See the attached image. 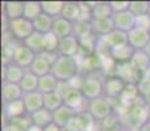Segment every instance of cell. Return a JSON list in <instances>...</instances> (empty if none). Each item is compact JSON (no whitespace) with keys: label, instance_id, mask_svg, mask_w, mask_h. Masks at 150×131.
Returning a JSON list of instances; mask_svg holds the SVG:
<instances>
[{"label":"cell","instance_id":"6da1fadb","mask_svg":"<svg viewBox=\"0 0 150 131\" xmlns=\"http://www.w3.org/2000/svg\"><path fill=\"white\" fill-rule=\"evenodd\" d=\"M51 74L59 81L63 83H68L73 77H76L80 74V64L77 58L64 57V55H59L55 63L52 64Z\"/></svg>","mask_w":150,"mask_h":131},{"label":"cell","instance_id":"7dc6e473","mask_svg":"<svg viewBox=\"0 0 150 131\" xmlns=\"http://www.w3.org/2000/svg\"><path fill=\"white\" fill-rule=\"evenodd\" d=\"M146 74H149V75H150V69H149V71H148V72H146Z\"/></svg>","mask_w":150,"mask_h":131},{"label":"cell","instance_id":"8d00e7d4","mask_svg":"<svg viewBox=\"0 0 150 131\" xmlns=\"http://www.w3.org/2000/svg\"><path fill=\"white\" fill-rule=\"evenodd\" d=\"M149 9H150V1H145V0H134V1H131V11L134 16H141V14H146L149 13Z\"/></svg>","mask_w":150,"mask_h":131},{"label":"cell","instance_id":"5bb4252c","mask_svg":"<svg viewBox=\"0 0 150 131\" xmlns=\"http://www.w3.org/2000/svg\"><path fill=\"white\" fill-rule=\"evenodd\" d=\"M138 100H142L140 89H138V84H127L125 89L119 98L120 105L124 107H131L136 104H140Z\"/></svg>","mask_w":150,"mask_h":131},{"label":"cell","instance_id":"ab89813d","mask_svg":"<svg viewBox=\"0 0 150 131\" xmlns=\"http://www.w3.org/2000/svg\"><path fill=\"white\" fill-rule=\"evenodd\" d=\"M45 131H62V129H60L57 125H55V123H51V125H48L46 129H43Z\"/></svg>","mask_w":150,"mask_h":131},{"label":"cell","instance_id":"7c38bea8","mask_svg":"<svg viewBox=\"0 0 150 131\" xmlns=\"http://www.w3.org/2000/svg\"><path fill=\"white\" fill-rule=\"evenodd\" d=\"M150 42V31L140 28L132 29L128 33V43L134 50H145V47Z\"/></svg>","mask_w":150,"mask_h":131},{"label":"cell","instance_id":"ba28073f","mask_svg":"<svg viewBox=\"0 0 150 131\" xmlns=\"http://www.w3.org/2000/svg\"><path fill=\"white\" fill-rule=\"evenodd\" d=\"M125 87H127V83L122 80L120 77L115 76V75L106 76L105 77V97H107L111 101L112 100L119 101Z\"/></svg>","mask_w":150,"mask_h":131},{"label":"cell","instance_id":"836d02e7","mask_svg":"<svg viewBox=\"0 0 150 131\" xmlns=\"http://www.w3.org/2000/svg\"><path fill=\"white\" fill-rule=\"evenodd\" d=\"M73 36L77 37L80 41L89 38L93 36V29H91V21H77L73 24Z\"/></svg>","mask_w":150,"mask_h":131},{"label":"cell","instance_id":"4316f807","mask_svg":"<svg viewBox=\"0 0 150 131\" xmlns=\"http://www.w3.org/2000/svg\"><path fill=\"white\" fill-rule=\"evenodd\" d=\"M54 20H55L54 17L48 16V14H46V13H42L41 16H38L33 21L34 30L38 31V33H42V34L50 33V31H52Z\"/></svg>","mask_w":150,"mask_h":131},{"label":"cell","instance_id":"f35d334b","mask_svg":"<svg viewBox=\"0 0 150 131\" xmlns=\"http://www.w3.org/2000/svg\"><path fill=\"white\" fill-rule=\"evenodd\" d=\"M136 28L144 29V30L150 31V14H141L136 17Z\"/></svg>","mask_w":150,"mask_h":131},{"label":"cell","instance_id":"e575fe53","mask_svg":"<svg viewBox=\"0 0 150 131\" xmlns=\"http://www.w3.org/2000/svg\"><path fill=\"white\" fill-rule=\"evenodd\" d=\"M43 38H45V34L34 31L29 38L24 41V43L31 51L35 52V54H42L43 52Z\"/></svg>","mask_w":150,"mask_h":131},{"label":"cell","instance_id":"d4e9b609","mask_svg":"<svg viewBox=\"0 0 150 131\" xmlns=\"http://www.w3.org/2000/svg\"><path fill=\"white\" fill-rule=\"evenodd\" d=\"M91 17L93 20H105L114 17V11L110 5V1H97L91 9Z\"/></svg>","mask_w":150,"mask_h":131},{"label":"cell","instance_id":"52a82bcc","mask_svg":"<svg viewBox=\"0 0 150 131\" xmlns=\"http://www.w3.org/2000/svg\"><path fill=\"white\" fill-rule=\"evenodd\" d=\"M114 75L124 80L127 84H138L142 79V74L132 64V62L116 63Z\"/></svg>","mask_w":150,"mask_h":131},{"label":"cell","instance_id":"d6986e66","mask_svg":"<svg viewBox=\"0 0 150 131\" xmlns=\"http://www.w3.org/2000/svg\"><path fill=\"white\" fill-rule=\"evenodd\" d=\"M3 7H4V16L7 17L9 21L24 17L25 1H20V0H9V1L3 3Z\"/></svg>","mask_w":150,"mask_h":131},{"label":"cell","instance_id":"603a6c76","mask_svg":"<svg viewBox=\"0 0 150 131\" xmlns=\"http://www.w3.org/2000/svg\"><path fill=\"white\" fill-rule=\"evenodd\" d=\"M52 33L56 37H59L60 39L69 37L73 34V24L68 20L63 19L62 16L56 17L54 20V26H52Z\"/></svg>","mask_w":150,"mask_h":131},{"label":"cell","instance_id":"2e32d148","mask_svg":"<svg viewBox=\"0 0 150 131\" xmlns=\"http://www.w3.org/2000/svg\"><path fill=\"white\" fill-rule=\"evenodd\" d=\"M26 69L17 66L16 63H11L8 66H3V81H7L11 84H18L24 79Z\"/></svg>","mask_w":150,"mask_h":131},{"label":"cell","instance_id":"f546056e","mask_svg":"<svg viewBox=\"0 0 150 131\" xmlns=\"http://www.w3.org/2000/svg\"><path fill=\"white\" fill-rule=\"evenodd\" d=\"M42 4V11L43 13L48 14V16L54 17H60L63 12V8H64V1L62 0H46V1H41Z\"/></svg>","mask_w":150,"mask_h":131},{"label":"cell","instance_id":"c3c4849f","mask_svg":"<svg viewBox=\"0 0 150 131\" xmlns=\"http://www.w3.org/2000/svg\"><path fill=\"white\" fill-rule=\"evenodd\" d=\"M149 14H150V9H149Z\"/></svg>","mask_w":150,"mask_h":131},{"label":"cell","instance_id":"f6af8a7d","mask_svg":"<svg viewBox=\"0 0 150 131\" xmlns=\"http://www.w3.org/2000/svg\"><path fill=\"white\" fill-rule=\"evenodd\" d=\"M62 131H74V130L69 129V127H64V129H62Z\"/></svg>","mask_w":150,"mask_h":131},{"label":"cell","instance_id":"1f68e13d","mask_svg":"<svg viewBox=\"0 0 150 131\" xmlns=\"http://www.w3.org/2000/svg\"><path fill=\"white\" fill-rule=\"evenodd\" d=\"M64 105V98L59 92H52L45 94V109L50 110V112H56L57 109Z\"/></svg>","mask_w":150,"mask_h":131},{"label":"cell","instance_id":"277c9868","mask_svg":"<svg viewBox=\"0 0 150 131\" xmlns=\"http://www.w3.org/2000/svg\"><path fill=\"white\" fill-rule=\"evenodd\" d=\"M8 31L11 33V36L13 37L14 41H17V42H24V41L29 38L35 30H34L33 21H29L25 17H21V19L9 21Z\"/></svg>","mask_w":150,"mask_h":131},{"label":"cell","instance_id":"484cf974","mask_svg":"<svg viewBox=\"0 0 150 131\" xmlns=\"http://www.w3.org/2000/svg\"><path fill=\"white\" fill-rule=\"evenodd\" d=\"M30 117H31V122H33V125L42 127V129H46L48 125L54 123L52 112H50V110L45 109V107H43V109H41V110H38V112L33 113Z\"/></svg>","mask_w":150,"mask_h":131},{"label":"cell","instance_id":"9a60e30c","mask_svg":"<svg viewBox=\"0 0 150 131\" xmlns=\"http://www.w3.org/2000/svg\"><path fill=\"white\" fill-rule=\"evenodd\" d=\"M134 49L132 47L129 43H124V45H119L116 47L108 50V55L111 59H114L116 63H127L131 62L134 54Z\"/></svg>","mask_w":150,"mask_h":131},{"label":"cell","instance_id":"ffe728a7","mask_svg":"<svg viewBox=\"0 0 150 131\" xmlns=\"http://www.w3.org/2000/svg\"><path fill=\"white\" fill-rule=\"evenodd\" d=\"M91 29H93V34L97 38H102V37L108 36L110 33L115 30L114 19H105V20H91Z\"/></svg>","mask_w":150,"mask_h":131},{"label":"cell","instance_id":"cb8c5ba5","mask_svg":"<svg viewBox=\"0 0 150 131\" xmlns=\"http://www.w3.org/2000/svg\"><path fill=\"white\" fill-rule=\"evenodd\" d=\"M25 114H26V109H25V104L22 101V98L21 100L13 101V102L4 104V115L7 121L22 117Z\"/></svg>","mask_w":150,"mask_h":131},{"label":"cell","instance_id":"5b68a950","mask_svg":"<svg viewBox=\"0 0 150 131\" xmlns=\"http://www.w3.org/2000/svg\"><path fill=\"white\" fill-rule=\"evenodd\" d=\"M57 58H59V54H48V52L37 54L33 64H31V67L29 69H30L33 74H35L38 77H42V76H45V75L51 74L52 64Z\"/></svg>","mask_w":150,"mask_h":131},{"label":"cell","instance_id":"8992f818","mask_svg":"<svg viewBox=\"0 0 150 131\" xmlns=\"http://www.w3.org/2000/svg\"><path fill=\"white\" fill-rule=\"evenodd\" d=\"M63 98H64L65 106L71 107V109L74 110L77 114L88 110L89 101L86 100L85 96L82 94L81 89H76V88H71V87H69V89L64 93Z\"/></svg>","mask_w":150,"mask_h":131},{"label":"cell","instance_id":"b9f144b4","mask_svg":"<svg viewBox=\"0 0 150 131\" xmlns=\"http://www.w3.org/2000/svg\"><path fill=\"white\" fill-rule=\"evenodd\" d=\"M142 101H144V102H145L146 105H148V106L150 107V92L148 93V94H145V96H144V97H142Z\"/></svg>","mask_w":150,"mask_h":131},{"label":"cell","instance_id":"e0dca14e","mask_svg":"<svg viewBox=\"0 0 150 131\" xmlns=\"http://www.w3.org/2000/svg\"><path fill=\"white\" fill-rule=\"evenodd\" d=\"M24 91L21 89V87L18 84H11L7 81H3L1 85V98L3 102L8 104V102H13V101L21 100L24 97Z\"/></svg>","mask_w":150,"mask_h":131},{"label":"cell","instance_id":"8fae6325","mask_svg":"<svg viewBox=\"0 0 150 131\" xmlns=\"http://www.w3.org/2000/svg\"><path fill=\"white\" fill-rule=\"evenodd\" d=\"M114 24L115 29L128 34L132 29L136 28V16L131 12V11H125L122 13H115L114 14Z\"/></svg>","mask_w":150,"mask_h":131},{"label":"cell","instance_id":"74e56055","mask_svg":"<svg viewBox=\"0 0 150 131\" xmlns=\"http://www.w3.org/2000/svg\"><path fill=\"white\" fill-rule=\"evenodd\" d=\"M110 5H111L112 11H114V14L115 13H122V12H125V11H129L131 8V1L128 0H112L110 1Z\"/></svg>","mask_w":150,"mask_h":131},{"label":"cell","instance_id":"ee69618b","mask_svg":"<svg viewBox=\"0 0 150 131\" xmlns=\"http://www.w3.org/2000/svg\"><path fill=\"white\" fill-rule=\"evenodd\" d=\"M103 131H124L123 127H116V129H110V130H103Z\"/></svg>","mask_w":150,"mask_h":131},{"label":"cell","instance_id":"7402d4cb","mask_svg":"<svg viewBox=\"0 0 150 131\" xmlns=\"http://www.w3.org/2000/svg\"><path fill=\"white\" fill-rule=\"evenodd\" d=\"M76 114H77V113L74 112V110H72L71 107L63 105L60 109H57L56 112L52 113V115H54V123L57 125L60 129H64V127L68 126L69 122L73 119V117Z\"/></svg>","mask_w":150,"mask_h":131},{"label":"cell","instance_id":"3957f363","mask_svg":"<svg viewBox=\"0 0 150 131\" xmlns=\"http://www.w3.org/2000/svg\"><path fill=\"white\" fill-rule=\"evenodd\" d=\"M86 112L90 113L97 122L102 123L115 113V106L112 105V101L108 100L107 97H100L97 100L89 101Z\"/></svg>","mask_w":150,"mask_h":131},{"label":"cell","instance_id":"7a4b0ae2","mask_svg":"<svg viewBox=\"0 0 150 131\" xmlns=\"http://www.w3.org/2000/svg\"><path fill=\"white\" fill-rule=\"evenodd\" d=\"M81 92L88 101L105 97V79L97 72H89L83 76Z\"/></svg>","mask_w":150,"mask_h":131},{"label":"cell","instance_id":"9c48e42d","mask_svg":"<svg viewBox=\"0 0 150 131\" xmlns=\"http://www.w3.org/2000/svg\"><path fill=\"white\" fill-rule=\"evenodd\" d=\"M35 52L31 51L24 42H17L16 49H14L13 63H16L17 66L22 67L25 69H29L33 64L34 59H35Z\"/></svg>","mask_w":150,"mask_h":131},{"label":"cell","instance_id":"44dd1931","mask_svg":"<svg viewBox=\"0 0 150 131\" xmlns=\"http://www.w3.org/2000/svg\"><path fill=\"white\" fill-rule=\"evenodd\" d=\"M62 17L71 21L72 24L80 21L81 20V5H80V1H72V0L64 1Z\"/></svg>","mask_w":150,"mask_h":131},{"label":"cell","instance_id":"d6a6232c","mask_svg":"<svg viewBox=\"0 0 150 131\" xmlns=\"http://www.w3.org/2000/svg\"><path fill=\"white\" fill-rule=\"evenodd\" d=\"M43 13L41 1H34V0H28L25 1V9H24V17L29 21H34L38 16Z\"/></svg>","mask_w":150,"mask_h":131},{"label":"cell","instance_id":"f1b7e54d","mask_svg":"<svg viewBox=\"0 0 150 131\" xmlns=\"http://www.w3.org/2000/svg\"><path fill=\"white\" fill-rule=\"evenodd\" d=\"M38 85H39V77L35 74H33L30 69H26L24 79L20 83V87L24 91V93H31L38 91Z\"/></svg>","mask_w":150,"mask_h":131},{"label":"cell","instance_id":"4dcf8cb0","mask_svg":"<svg viewBox=\"0 0 150 131\" xmlns=\"http://www.w3.org/2000/svg\"><path fill=\"white\" fill-rule=\"evenodd\" d=\"M132 64H133L141 74H146V72L150 69V59L146 55V52L144 50H137L134 51L133 58H132Z\"/></svg>","mask_w":150,"mask_h":131},{"label":"cell","instance_id":"d590c367","mask_svg":"<svg viewBox=\"0 0 150 131\" xmlns=\"http://www.w3.org/2000/svg\"><path fill=\"white\" fill-rule=\"evenodd\" d=\"M59 43H60V38L55 36L52 31L45 34V38H43V52L59 54Z\"/></svg>","mask_w":150,"mask_h":131},{"label":"cell","instance_id":"4fadbf2b","mask_svg":"<svg viewBox=\"0 0 150 131\" xmlns=\"http://www.w3.org/2000/svg\"><path fill=\"white\" fill-rule=\"evenodd\" d=\"M22 101L25 104V109H26V114L31 115L33 113L38 112L45 107V94H42L39 91L25 93Z\"/></svg>","mask_w":150,"mask_h":131},{"label":"cell","instance_id":"30bf717a","mask_svg":"<svg viewBox=\"0 0 150 131\" xmlns=\"http://www.w3.org/2000/svg\"><path fill=\"white\" fill-rule=\"evenodd\" d=\"M81 51V43L77 37L73 34L69 37L60 39L59 43V55H64V57H71V58H77Z\"/></svg>","mask_w":150,"mask_h":131},{"label":"cell","instance_id":"60d3db41","mask_svg":"<svg viewBox=\"0 0 150 131\" xmlns=\"http://www.w3.org/2000/svg\"><path fill=\"white\" fill-rule=\"evenodd\" d=\"M26 131H45L42 129V127H39V126H35V125H31L30 127L26 130Z\"/></svg>","mask_w":150,"mask_h":131},{"label":"cell","instance_id":"ac0fdd59","mask_svg":"<svg viewBox=\"0 0 150 131\" xmlns=\"http://www.w3.org/2000/svg\"><path fill=\"white\" fill-rule=\"evenodd\" d=\"M124 43H128V34L115 29L108 36L99 38L98 45H103L105 47H107V52H108V50H111V49L116 47L119 45H124Z\"/></svg>","mask_w":150,"mask_h":131},{"label":"cell","instance_id":"83f0119b","mask_svg":"<svg viewBox=\"0 0 150 131\" xmlns=\"http://www.w3.org/2000/svg\"><path fill=\"white\" fill-rule=\"evenodd\" d=\"M57 85H59V80L54 76L52 74L45 75V76L39 77V85H38V91L42 94H48V93L56 92Z\"/></svg>","mask_w":150,"mask_h":131},{"label":"cell","instance_id":"7bdbcfd3","mask_svg":"<svg viewBox=\"0 0 150 131\" xmlns=\"http://www.w3.org/2000/svg\"><path fill=\"white\" fill-rule=\"evenodd\" d=\"M144 51L146 52V55H148V57H149V59H150V42L148 43V46H146V47H145V50H144Z\"/></svg>","mask_w":150,"mask_h":131},{"label":"cell","instance_id":"bcb514c9","mask_svg":"<svg viewBox=\"0 0 150 131\" xmlns=\"http://www.w3.org/2000/svg\"><path fill=\"white\" fill-rule=\"evenodd\" d=\"M145 129H146V130H148V131H150V121H149V123H148V125H146V127H145Z\"/></svg>","mask_w":150,"mask_h":131}]
</instances>
